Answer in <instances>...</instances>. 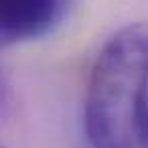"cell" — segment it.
I'll use <instances>...</instances> for the list:
<instances>
[{
    "mask_svg": "<svg viewBox=\"0 0 148 148\" xmlns=\"http://www.w3.org/2000/svg\"><path fill=\"white\" fill-rule=\"evenodd\" d=\"M93 148H148V23L116 31L97 53L83 99Z\"/></svg>",
    "mask_w": 148,
    "mask_h": 148,
    "instance_id": "1",
    "label": "cell"
},
{
    "mask_svg": "<svg viewBox=\"0 0 148 148\" xmlns=\"http://www.w3.org/2000/svg\"><path fill=\"white\" fill-rule=\"evenodd\" d=\"M63 14V0H0V37L4 45L47 35Z\"/></svg>",
    "mask_w": 148,
    "mask_h": 148,
    "instance_id": "2",
    "label": "cell"
}]
</instances>
